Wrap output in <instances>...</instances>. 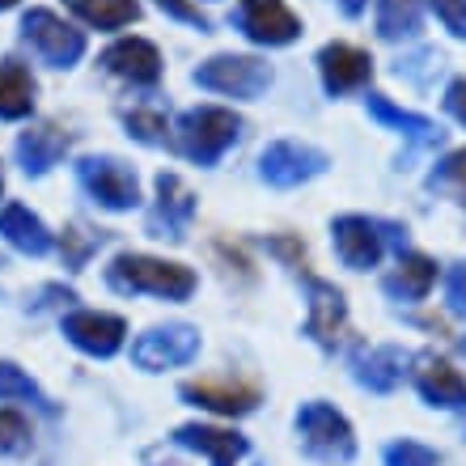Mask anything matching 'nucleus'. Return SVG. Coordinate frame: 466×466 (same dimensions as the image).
I'll return each instance as SVG.
<instances>
[{
    "label": "nucleus",
    "mask_w": 466,
    "mask_h": 466,
    "mask_svg": "<svg viewBox=\"0 0 466 466\" xmlns=\"http://www.w3.org/2000/svg\"><path fill=\"white\" fill-rule=\"evenodd\" d=\"M106 284L119 297H161V301H187L199 289L191 268L166 263V258H153V255H132V250L111 258Z\"/></svg>",
    "instance_id": "1"
},
{
    "label": "nucleus",
    "mask_w": 466,
    "mask_h": 466,
    "mask_svg": "<svg viewBox=\"0 0 466 466\" xmlns=\"http://www.w3.org/2000/svg\"><path fill=\"white\" fill-rule=\"evenodd\" d=\"M297 429V445L301 454L314 458V462L327 466H348L356 458V432L348 424V416L327 399H309V403L297 407L293 416Z\"/></svg>",
    "instance_id": "2"
},
{
    "label": "nucleus",
    "mask_w": 466,
    "mask_h": 466,
    "mask_svg": "<svg viewBox=\"0 0 466 466\" xmlns=\"http://www.w3.org/2000/svg\"><path fill=\"white\" fill-rule=\"evenodd\" d=\"M331 242L339 263L352 271H369L378 268L386 250H407V229L394 221H378V217H360V212H348V217H335L331 221Z\"/></svg>",
    "instance_id": "3"
},
{
    "label": "nucleus",
    "mask_w": 466,
    "mask_h": 466,
    "mask_svg": "<svg viewBox=\"0 0 466 466\" xmlns=\"http://www.w3.org/2000/svg\"><path fill=\"white\" fill-rule=\"evenodd\" d=\"M242 136V119L225 106H196L178 119V148L196 166H217Z\"/></svg>",
    "instance_id": "4"
},
{
    "label": "nucleus",
    "mask_w": 466,
    "mask_h": 466,
    "mask_svg": "<svg viewBox=\"0 0 466 466\" xmlns=\"http://www.w3.org/2000/svg\"><path fill=\"white\" fill-rule=\"evenodd\" d=\"M76 183L106 212H132L140 204V178L119 157H81L76 161Z\"/></svg>",
    "instance_id": "5"
},
{
    "label": "nucleus",
    "mask_w": 466,
    "mask_h": 466,
    "mask_svg": "<svg viewBox=\"0 0 466 466\" xmlns=\"http://www.w3.org/2000/svg\"><path fill=\"white\" fill-rule=\"evenodd\" d=\"M199 356V331L187 322H166V327H148L145 335L132 339V365L140 373H166V369H183Z\"/></svg>",
    "instance_id": "6"
},
{
    "label": "nucleus",
    "mask_w": 466,
    "mask_h": 466,
    "mask_svg": "<svg viewBox=\"0 0 466 466\" xmlns=\"http://www.w3.org/2000/svg\"><path fill=\"white\" fill-rule=\"evenodd\" d=\"M60 331L76 352L94 356V360H111L127 344V322L106 309H68L60 319Z\"/></svg>",
    "instance_id": "7"
},
{
    "label": "nucleus",
    "mask_w": 466,
    "mask_h": 466,
    "mask_svg": "<svg viewBox=\"0 0 466 466\" xmlns=\"http://www.w3.org/2000/svg\"><path fill=\"white\" fill-rule=\"evenodd\" d=\"M178 399L199 411H212V416L225 420H242L250 411H258L263 394H258L255 381H238V378H199V381H183L178 386Z\"/></svg>",
    "instance_id": "8"
},
{
    "label": "nucleus",
    "mask_w": 466,
    "mask_h": 466,
    "mask_svg": "<svg viewBox=\"0 0 466 466\" xmlns=\"http://www.w3.org/2000/svg\"><path fill=\"white\" fill-rule=\"evenodd\" d=\"M331 166V157L314 145H301V140H276V145L263 148L258 157V178L268 187H301L309 178H319L322 170Z\"/></svg>",
    "instance_id": "9"
},
{
    "label": "nucleus",
    "mask_w": 466,
    "mask_h": 466,
    "mask_svg": "<svg viewBox=\"0 0 466 466\" xmlns=\"http://www.w3.org/2000/svg\"><path fill=\"white\" fill-rule=\"evenodd\" d=\"M196 86L212 89V94H229V98H258L271 86V68L250 56H212L208 64L196 68Z\"/></svg>",
    "instance_id": "10"
},
{
    "label": "nucleus",
    "mask_w": 466,
    "mask_h": 466,
    "mask_svg": "<svg viewBox=\"0 0 466 466\" xmlns=\"http://www.w3.org/2000/svg\"><path fill=\"white\" fill-rule=\"evenodd\" d=\"M348 331V301L331 280L306 276V335L322 352H335Z\"/></svg>",
    "instance_id": "11"
},
{
    "label": "nucleus",
    "mask_w": 466,
    "mask_h": 466,
    "mask_svg": "<svg viewBox=\"0 0 466 466\" xmlns=\"http://www.w3.org/2000/svg\"><path fill=\"white\" fill-rule=\"evenodd\" d=\"M233 22L250 43H263V47H284V43H293L301 35V22L284 0H242Z\"/></svg>",
    "instance_id": "12"
},
{
    "label": "nucleus",
    "mask_w": 466,
    "mask_h": 466,
    "mask_svg": "<svg viewBox=\"0 0 466 466\" xmlns=\"http://www.w3.org/2000/svg\"><path fill=\"white\" fill-rule=\"evenodd\" d=\"M25 38L35 43V51L43 56L47 64H56V68H73L81 56H86V38H81V30H73L68 22H60L51 9H35L25 13Z\"/></svg>",
    "instance_id": "13"
},
{
    "label": "nucleus",
    "mask_w": 466,
    "mask_h": 466,
    "mask_svg": "<svg viewBox=\"0 0 466 466\" xmlns=\"http://www.w3.org/2000/svg\"><path fill=\"white\" fill-rule=\"evenodd\" d=\"M196 191L178 178V174H157V204L148 212V233L153 238H170V242H183L187 225L196 221Z\"/></svg>",
    "instance_id": "14"
},
{
    "label": "nucleus",
    "mask_w": 466,
    "mask_h": 466,
    "mask_svg": "<svg viewBox=\"0 0 466 466\" xmlns=\"http://www.w3.org/2000/svg\"><path fill=\"white\" fill-rule=\"evenodd\" d=\"M170 445L178 450H191V454H204L208 466H238L250 454V441L233 429H217V424H178L170 432Z\"/></svg>",
    "instance_id": "15"
},
{
    "label": "nucleus",
    "mask_w": 466,
    "mask_h": 466,
    "mask_svg": "<svg viewBox=\"0 0 466 466\" xmlns=\"http://www.w3.org/2000/svg\"><path fill=\"white\" fill-rule=\"evenodd\" d=\"M319 68H322V86H327L331 98L369 86V76H373V60H369V51L348 47V43H331V47H322L319 51Z\"/></svg>",
    "instance_id": "16"
},
{
    "label": "nucleus",
    "mask_w": 466,
    "mask_h": 466,
    "mask_svg": "<svg viewBox=\"0 0 466 466\" xmlns=\"http://www.w3.org/2000/svg\"><path fill=\"white\" fill-rule=\"evenodd\" d=\"M407 360H411V356L394 344L369 348V352L360 348V352L352 356V378H356V386H365L369 394H390V390H399V381H403Z\"/></svg>",
    "instance_id": "17"
},
{
    "label": "nucleus",
    "mask_w": 466,
    "mask_h": 466,
    "mask_svg": "<svg viewBox=\"0 0 466 466\" xmlns=\"http://www.w3.org/2000/svg\"><path fill=\"white\" fill-rule=\"evenodd\" d=\"M102 68L132 86H157L161 81V56L148 38H119L106 56H102Z\"/></svg>",
    "instance_id": "18"
},
{
    "label": "nucleus",
    "mask_w": 466,
    "mask_h": 466,
    "mask_svg": "<svg viewBox=\"0 0 466 466\" xmlns=\"http://www.w3.org/2000/svg\"><path fill=\"white\" fill-rule=\"evenodd\" d=\"M0 238L30 258H43L56 250V233L43 225L38 212L25 208V204H5V208H0Z\"/></svg>",
    "instance_id": "19"
},
{
    "label": "nucleus",
    "mask_w": 466,
    "mask_h": 466,
    "mask_svg": "<svg viewBox=\"0 0 466 466\" xmlns=\"http://www.w3.org/2000/svg\"><path fill=\"white\" fill-rule=\"evenodd\" d=\"M416 390L429 407H441V411H458L466 407V378L458 373L450 360H437V356H424L416 369Z\"/></svg>",
    "instance_id": "20"
},
{
    "label": "nucleus",
    "mask_w": 466,
    "mask_h": 466,
    "mask_svg": "<svg viewBox=\"0 0 466 466\" xmlns=\"http://www.w3.org/2000/svg\"><path fill=\"white\" fill-rule=\"evenodd\" d=\"M17 166H22L30 178H43L51 166H60L64 153H68V136L56 132V127H30V132L17 136Z\"/></svg>",
    "instance_id": "21"
},
{
    "label": "nucleus",
    "mask_w": 466,
    "mask_h": 466,
    "mask_svg": "<svg viewBox=\"0 0 466 466\" xmlns=\"http://www.w3.org/2000/svg\"><path fill=\"white\" fill-rule=\"evenodd\" d=\"M432 284H437V263H432L429 255L403 250V255H399V268L381 280V289H386V297H394V301H424Z\"/></svg>",
    "instance_id": "22"
},
{
    "label": "nucleus",
    "mask_w": 466,
    "mask_h": 466,
    "mask_svg": "<svg viewBox=\"0 0 466 466\" xmlns=\"http://www.w3.org/2000/svg\"><path fill=\"white\" fill-rule=\"evenodd\" d=\"M0 403H17V407H30L38 411L43 420H56L60 416V407L51 403V394L38 386L22 365H13V360H0Z\"/></svg>",
    "instance_id": "23"
},
{
    "label": "nucleus",
    "mask_w": 466,
    "mask_h": 466,
    "mask_svg": "<svg viewBox=\"0 0 466 466\" xmlns=\"http://www.w3.org/2000/svg\"><path fill=\"white\" fill-rule=\"evenodd\" d=\"M365 106H369V115H373L378 123H386V127H394V132H403L407 140H416V145H441L445 140V132L432 119L403 111V106H394V102L381 98V94H369Z\"/></svg>",
    "instance_id": "24"
},
{
    "label": "nucleus",
    "mask_w": 466,
    "mask_h": 466,
    "mask_svg": "<svg viewBox=\"0 0 466 466\" xmlns=\"http://www.w3.org/2000/svg\"><path fill=\"white\" fill-rule=\"evenodd\" d=\"M35 111V81L22 64L0 68V119H25Z\"/></svg>",
    "instance_id": "25"
},
{
    "label": "nucleus",
    "mask_w": 466,
    "mask_h": 466,
    "mask_svg": "<svg viewBox=\"0 0 466 466\" xmlns=\"http://www.w3.org/2000/svg\"><path fill=\"white\" fill-rule=\"evenodd\" d=\"M68 9L81 13V17H86L89 25H98V30H119V25L140 17V5H136V0H68Z\"/></svg>",
    "instance_id": "26"
},
{
    "label": "nucleus",
    "mask_w": 466,
    "mask_h": 466,
    "mask_svg": "<svg viewBox=\"0 0 466 466\" xmlns=\"http://www.w3.org/2000/svg\"><path fill=\"white\" fill-rule=\"evenodd\" d=\"M378 35L390 43L420 35V0H378Z\"/></svg>",
    "instance_id": "27"
},
{
    "label": "nucleus",
    "mask_w": 466,
    "mask_h": 466,
    "mask_svg": "<svg viewBox=\"0 0 466 466\" xmlns=\"http://www.w3.org/2000/svg\"><path fill=\"white\" fill-rule=\"evenodd\" d=\"M35 445V429L17 407H0V458H22Z\"/></svg>",
    "instance_id": "28"
},
{
    "label": "nucleus",
    "mask_w": 466,
    "mask_h": 466,
    "mask_svg": "<svg viewBox=\"0 0 466 466\" xmlns=\"http://www.w3.org/2000/svg\"><path fill=\"white\" fill-rule=\"evenodd\" d=\"M429 187L432 191L454 196L458 204L466 208V148H458V153H450L445 161H437V170L429 174Z\"/></svg>",
    "instance_id": "29"
},
{
    "label": "nucleus",
    "mask_w": 466,
    "mask_h": 466,
    "mask_svg": "<svg viewBox=\"0 0 466 466\" xmlns=\"http://www.w3.org/2000/svg\"><path fill=\"white\" fill-rule=\"evenodd\" d=\"M106 242V233H89V229H64V242H60V255H64V268L68 271H81L89 263V255Z\"/></svg>",
    "instance_id": "30"
},
{
    "label": "nucleus",
    "mask_w": 466,
    "mask_h": 466,
    "mask_svg": "<svg viewBox=\"0 0 466 466\" xmlns=\"http://www.w3.org/2000/svg\"><path fill=\"white\" fill-rule=\"evenodd\" d=\"M381 458H386V466H441V454H437L432 445L411 441V437H403V441H390Z\"/></svg>",
    "instance_id": "31"
},
{
    "label": "nucleus",
    "mask_w": 466,
    "mask_h": 466,
    "mask_svg": "<svg viewBox=\"0 0 466 466\" xmlns=\"http://www.w3.org/2000/svg\"><path fill=\"white\" fill-rule=\"evenodd\" d=\"M123 123H127V136H136L140 145H166V115L161 111H132L123 115Z\"/></svg>",
    "instance_id": "32"
},
{
    "label": "nucleus",
    "mask_w": 466,
    "mask_h": 466,
    "mask_svg": "<svg viewBox=\"0 0 466 466\" xmlns=\"http://www.w3.org/2000/svg\"><path fill=\"white\" fill-rule=\"evenodd\" d=\"M445 306L454 309L458 319H466V258L445 271Z\"/></svg>",
    "instance_id": "33"
},
{
    "label": "nucleus",
    "mask_w": 466,
    "mask_h": 466,
    "mask_svg": "<svg viewBox=\"0 0 466 466\" xmlns=\"http://www.w3.org/2000/svg\"><path fill=\"white\" fill-rule=\"evenodd\" d=\"M437 17L445 22V30L458 38H466V0H432Z\"/></svg>",
    "instance_id": "34"
},
{
    "label": "nucleus",
    "mask_w": 466,
    "mask_h": 466,
    "mask_svg": "<svg viewBox=\"0 0 466 466\" xmlns=\"http://www.w3.org/2000/svg\"><path fill=\"white\" fill-rule=\"evenodd\" d=\"M161 9H170L178 22H191V25H199V30H208V22H204V13L196 9V5H187V0H157Z\"/></svg>",
    "instance_id": "35"
},
{
    "label": "nucleus",
    "mask_w": 466,
    "mask_h": 466,
    "mask_svg": "<svg viewBox=\"0 0 466 466\" xmlns=\"http://www.w3.org/2000/svg\"><path fill=\"white\" fill-rule=\"evenodd\" d=\"M445 111L454 115L458 123H466V81H450V89H445Z\"/></svg>",
    "instance_id": "36"
},
{
    "label": "nucleus",
    "mask_w": 466,
    "mask_h": 466,
    "mask_svg": "<svg viewBox=\"0 0 466 466\" xmlns=\"http://www.w3.org/2000/svg\"><path fill=\"white\" fill-rule=\"evenodd\" d=\"M339 9H344L348 17H360V13H365V0H339Z\"/></svg>",
    "instance_id": "37"
},
{
    "label": "nucleus",
    "mask_w": 466,
    "mask_h": 466,
    "mask_svg": "<svg viewBox=\"0 0 466 466\" xmlns=\"http://www.w3.org/2000/svg\"><path fill=\"white\" fill-rule=\"evenodd\" d=\"M9 5H17V0H0V9H9Z\"/></svg>",
    "instance_id": "38"
},
{
    "label": "nucleus",
    "mask_w": 466,
    "mask_h": 466,
    "mask_svg": "<svg viewBox=\"0 0 466 466\" xmlns=\"http://www.w3.org/2000/svg\"><path fill=\"white\" fill-rule=\"evenodd\" d=\"M458 348H462V356H466V339H462V344H458Z\"/></svg>",
    "instance_id": "39"
},
{
    "label": "nucleus",
    "mask_w": 466,
    "mask_h": 466,
    "mask_svg": "<svg viewBox=\"0 0 466 466\" xmlns=\"http://www.w3.org/2000/svg\"><path fill=\"white\" fill-rule=\"evenodd\" d=\"M0 191H5V183H0Z\"/></svg>",
    "instance_id": "40"
}]
</instances>
